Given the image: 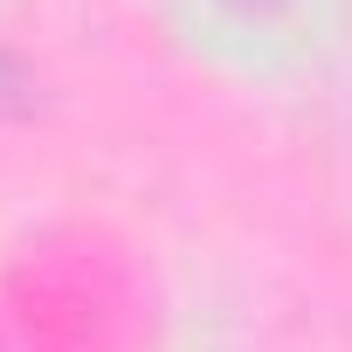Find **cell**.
Returning a JSON list of instances; mask_svg holds the SVG:
<instances>
[{
    "mask_svg": "<svg viewBox=\"0 0 352 352\" xmlns=\"http://www.w3.org/2000/svg\"><path fill=\"white\" fill-rule=\"evenodd\" d=\"M21 104H28V76H21L14 56H0V118H14Z\"/></svg>",
    "mask_w": 352,
    "mask_h": 352,
    "instance_id": "1",
    "label": "cell"
},
{
    "mask_svg": "<svg viewBox=\"0 0 352 352\" xmlns=\"http://www.w3.org/2000/svg\"><path fill=\"white\" fill-rule=\"evenodd\" d=\"M235 8H276V0H235Z\"/></svg>",
    "mask_w": 352,
    "mask_h": 352,
    "instance_id": "2",
    "label": "cell"
}]
</instances>
